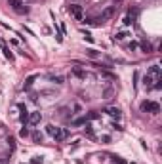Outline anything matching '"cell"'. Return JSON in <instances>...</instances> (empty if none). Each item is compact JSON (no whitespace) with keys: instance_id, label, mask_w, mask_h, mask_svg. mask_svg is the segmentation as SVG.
<instances>
[{"instance_id":"11","label":"cell","mask_w":162,"mask_h":164,"mask_svg":"<svg viewBox=\"0 0 162 164\" xmlns=\"http://www.w3.org/2000/svg\"><path fill=\"white\" fill-rule=\"evenodd\" d=\"M48 78H50L52 82H55V84H63V82H65V78H63V76H59V75H50Z\"/></svg>"},{"instance_id":"20","label":"cell","mask_w":162,"mask_h":164,"mask_svg":"<svg viewBox=\"0 0 162 164\" xmlns=\"http://www.w3.org/2000/svg\"><path fill=\"white\" fill-rule=\"evenodd\" d=\"M33 139H34V141H42V134H40V132H34V134H33Z\"/></svg>"},{"instance_id":"26","label":"cell","mask_w":162,"mask_h":164,"mask_svg":"<svg viewBox=\"0 0 162 164\" xmlns=\"http://www.w3.org/2000/svg\"><path fill=\"white\" fill-rule=\"evenodd\" d=\"M0 164H10V159H0Z\"/></svg>"},{"instance_id":"7","label":"cell","mask_w":162,"mask_h":164,"mask_svg":"<svg viewBox=\"0 0 162 164\" xmlns=\"http://www.w3.org/2000/svg\"><path fill=\"white\" fill-rule=\"evenodd\" d=\"M147 75L154 76V78H160V67H158V65H151L149 71H147Z\"/></svg>"},{"instance_id":"17","label":"cell","mask_w":162,"mask_h":164,"mask_svg":"<svg viewBox=\"0 0 162 164\" xmlns=\"http://www.w3.org/2000/svg\"><path fill=\"white\" fill-rule=\"evenodd\" d=\"M126 37H128V34H126L124 31H120V33H116V37H115V38H116V40H124Z\"/></svg>"},{"instance_id":"15","label":"cell","mask_w":162,"mask_h":164,"mask_svg":"<svg viewBox=\"0 0 162 164\" xmlns=\"http://www.w3.org/2000/svg\"><path fill=\"white\" fill-rule=\"evenodd\" d=\"M86 55L90 59H97V58H99V54H97L95 50H86Z\"/></svg>"},{"instance_id":"23","label":"cell","mask_w":162,"mask_h":164,"mask_svg":"<svg viewBox=\"0 0 162 164\" xmlns=\"http://www.w3.org/2000/svg\"><path fill=\"white\" fill-rule=\"evenodd\" d=\"M74 124H76V126H80V124H86V118H76V120H74Z\"/></svg>"},{"instance_id":"9","label":"cell","mask_w":162,"mask_h":164,"mask_svg":"<svg viewBox=\"0 0 162 164\" xmlns=\"http://www.w3.org/2000/svg\"><path fill=\"white\" fill-rule=\"evenodd\" d=\"M73 75H74V76H78V78H86V76H88L86 71H82V69H78V67H74V69H73Z\"/></svg>"},{"instance_id":"4","label":"cell","mask_w":162,"mask_h":164,"mask_svg":"<svg viewBox=\"0 0 162 164\" xmlns=\"http://www.w3.org/2000/svg\"><path fill=\"white\" fill-rule=\"evenodd\" d=\"M67 135H69V132H67V130H63V128H55L53 134H52V138H53L55 141H63V139L67 138Z\"/></svg>"},{"instance_id":"12","label":"cell","mask_w":162,"mask_h":164,"mask_svg":"<svg viewBox=\"0 0 162 164\" xmlns=\"http://www.w3.org/2000/svg\"><path fill=\"white\" fill-rule=\"evenodd\" d=\"M36 80V76L34 75H31V76H27V80H25V90H29L31 86H33V82Z\"/></svg>"},{"instance_id":"6","label":"cell","mask_w":162,"mask_h":164,"mask_svg":"<svg viewBox=\"0 0 162 164\" xmlns=\"http://www.w3.org/2000/svg\"><path fill=\"white\" fill-rule=\"evenodd\" d=\"M40 120H42V115H40L38 111H34V113H31V115H29V124H31V126L40 124Z\"/></svg>"},{"instance_id":"10","label":"cell","mask_w":162,"mask_h":164,"mask_svg":"<svg viewBox=\"0 0 162 164\" xmlns=\"http://www.w3.org/2000/svg\"><path fill=\"white\" fill-rule=\"evenodd\" d=\"M8 4H10L16 12H17V10L21 8V6H23V0H8Z\"/></svg>"},{"instance_id":"3","label":"cell","mask_w":162,"mask_h":164,"mask_svg":"<svg viewBox=\"0 0 162 164\" xmlns=\"http://www.w3.org/2000/svg\"><path fill=\"white\" fill-rule=\"evenodd\" d=\"M115 12H116V6H109V8H105V10L101 12V16H99V21H101V23L109 21L112 16H115Z\"/></svg>"},{"instance_id":"21","label":"cell","mask_w":162,"mask_h":164,"mask_svg":"<svg viewBox=\"0 0 162 164\" xmlns=\"http://www.w3.org/2000/svg\"><path fill=\"white\" fill-rule=\"evenodd\" d=\"M2 50H4V55H6V58H8V59H13V55L10 54V50H8V48H4V46H2Z\"/></svg>"},{"instance_id":"5","label":"cell","mask_w":162,"mask_h":164,"mask_svg":"<svg viewBox=\"0 0 162 164\" xmlns=\"http://www.w3.org/2000/svg\"><path fill=\"white\" fill-rule=\"evenodd\" d=\"M105 113H107L109 117H112V118H120V117H122V111L118 109V107H107Z\"/></svg>"},{"instance_id":"19","label":"cell","mask_w":162,"mask_h":164,"mask_svg":"<svg viewBox=\"0 0 162 164\" xmlns=\"http://www.w3.org/2000/svg\"><path fill=\"white\" fill-rule=\"evenodd\" d=\"M95 118H99V115H97L95 111H91L90 115H88V120H95Z\"/></svg>"},{"instance_id":"2","label":"cell","mask_w":162,"mask_h":164,"mask_svg":"<svg viewBox=\"0 0 162 164\" xmlns=\"http://www.w3.org/2000/svg\"><path fill=\"white\" fill-rule=\"evenodd\" d=\"M69 12H71V16H73L76 21H84V10H82V6L71 4V6H69Z\"/></svg>"},{"instance_id":"27","label":"cell","mask_w":162,"mask_h":164,"mask_svg":"<svg viewBox=\"0 0 162 164\" xmlns=\"http://www.w3.org/2000/svg\"><path fill=\"white\" fill-rule=\"evenodd\" d=\"M116 164H126V160H122V159H118V160H116Z\"/></svg>"},{"instance_id":"25","label":"cell","mask_w":162,"mask_h":164,"mask_svg":"<svg viewBox=\"0 0 162 164\" xmlns=\"http://www.w3.org/2000/svg\"><path fill=\"white\" fill-rule=\"evenodd\" d=\"M84 38H86L88 42H94V37H91V34H90V33H84Z\"/></svg>"},{"instance_id":"14","label":"cell","mask_w":162,"mask_h":164,"mask_svg":"<svg viewBox=\"0 0 162 164\" xmlns=\"http://www.w3.org/2000/svg\"><path fill=\"white\" fill-rule=\"evenodd\" d=\"M112 94H115V90H112V88H105V92H103V99H111Z\"/></svg>"},{"instance_id":"24","label":"cell","mask_w":162,"mask_h":164,"mask_svg":"<svg viewBox=\"0 0 162 164\" xmlns=\"http://www.w3.org/2000/svg\"><path fill=\"white\" fill-rule=\"evenodd\" d=\"M19 135H21V138H27V135H29V130H27V128H23V130L19 132Z\"/></svg>"},{"instance_id":"13","label":"cell","mask_w":162,"mask_h":164,"mask_svg":"<svg viewBox=\"0 0 162 164\" xmlns=\"http://www.w3.org/2000/svg\"><path fill=\"white\" fill-rule=\"evenodd\" d=\"M19 107H21V111H23V115H21L19 118H21V122H23V124H27V122H29V115H27V111H25L23 105H19Z\"/></svg>"},{"instance_id":"1","label":"cell","mask_w":162,"mask_h":164,"mask_svg":"<svg viewBox=\"0 0 162 164\" xmlns=\"http://www.w3.org/2000/svg\"><path fill=\"white\" fill-rule=\"evenodd\" d=\"M141 111L143 113H151V115H158L160 113V105L157 101H143L141 103Z\"/></svg>"},{"instance_id":"16","label":"cell","mask_w":162,"mask_h":164,"mask_svg":"<svg viewBox=\"0 0 162 164\" xmlns=\"http://www.w3.org/2000/svg\"><path fill=\"white\" fill-rule=\"evenodd\" d=\"M105 78H111V80H116V75H112V73H107V71H103V73H101Z\"/></svg>"},{"instance_id":"22","label":"cell","mask_w":162,"mask_h":164,"mask_svg":"<svg viewBox=\"0 0 162 164\" xmlns=\"http://www.w3.org/2000/svg\"><path fill=\"white\" fill-rule=\"evenodd\" d=\"M8 145H10V149H13V147H16V139H13L12 135L8 138Z\"/></svg>"},{"instance_id":"8","label":"cell","mask_w":162,"mask_h":164,"mask_svg":"<svg viewBox=\"0 0 162 164\" xmlns=\"http://www.w3.org/2000/svg\"><path fill=\"white\" fill-rule=\"evenodd\" d=\"M141 50H143V54H153V44L151 42H141Z\"/></svg>"},{"instance_id":"18","label":"cell","mask_w":162,"mask_h":164,"mask_svg":"<svg viewBox=\"0 0 162 164\" xmlns=\"http://www.w3.org/2000/svg\"><path fill=\"white\" fill-rule=\"evenodd\" d=\"M132 21H133V17H130V16H126V17H124V21H122V23H124L126 27H128V25H132Z\"/></svg>"}]
</instances>
